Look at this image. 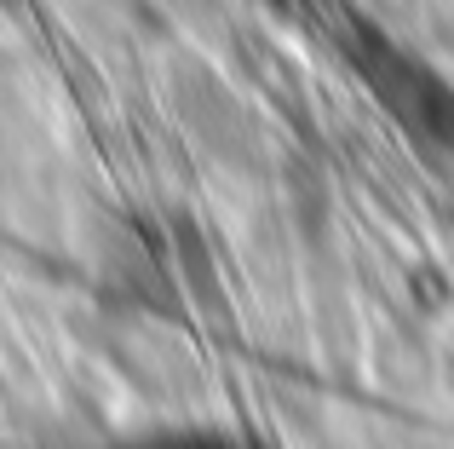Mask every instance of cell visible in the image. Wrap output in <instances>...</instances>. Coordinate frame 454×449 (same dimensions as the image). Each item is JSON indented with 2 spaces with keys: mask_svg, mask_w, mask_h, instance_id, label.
I'll return each mask as SVG.
<instances>
[{
  "mask_svg": "<svg viewBox=\"0 0 454 449\" xmlns=\"http://www.w3.org/2000/svg\"><path fill=\"white\" fill-rule=\"evenodd\" d=\"M133 449H247V444L213 438V432H173V438H150V444H133Z\"/></svg>",
  "mask_w": 454,
  "mask_h": 449,
  "instance_id": "1",
  "label": "cell"
},
{
  "mask_svg": "<svg viewBox=\"0 0 454 449\" xmlns=\"http://www.w3.org/2000/svg\"><path fill=\"white\" fill-rule=\"evenodd\" d=\"M259 6H277V12H288V6H300V0H259Z\"/></svg>",
  "mask_w": 454,
  "mask_h": 449,
  "instance_id": "2",
  "label": "cell"
}]
</instances>
